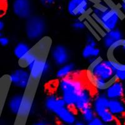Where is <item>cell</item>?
I'll list each match as a JSON object with an SVG mask.
<instances>
[{
    "label": "cell",
    "instance_id": "obj_20",
    "mask_svg": "<svg viewBox=\"0 0 125 125\" xmlns=\"http://www.w3.org/2000/svg\"><path fill=\"white\" fill-rule=\"evenodd\" d=\"M101 50L98 46L85 44L81 51L83 58L88 61L100 56Z\"/></svg>",
    "mask_w": 125,
    "mask_h": 125
},
{
    "label": "cell",
    "instance_id": "obj_5",
    "mask_svg": "<svg viewBox=\"0 0 125 125\" xmlns=\"http://www.w3.org/2000/svg\"><path fill=\"white\" fill-rule=\"evenodd\" d=\"M27 69L30 72L31 83H36L50 73L51 65L46 57L39 56Z\"/></svg>",
    "mask_w": 125,
    "mask_h": 125
},
{
    "label": "cell",
    "instance_id": "obj_13",
    "mask_svg": "<svg viewBox=\"0 0 125 125\" xmlns=\"http://www.w3.org/2000/svg\"><path fill=\"white\" fill-rule=\"evenodd\" d=\"M76 113L73 108L64 105L57 108L53 112V114L58 118L60 122L73 125L77 120Z\"/></svg>",
    "mask_w": 125,
    "mask_h": 125
},
{
    "label": "cell",
    "instance_id": "obj_10",
    "mask_svg": "<svg viewBox=\"0 0 125 125\" xmlns=\"http://www.w3.org/2000/svg\"><path fill=\"white\" fill-rule=\"evenodd\" d=\"M50 53L52 61L56 66L60 67L70 62V51L63 44H56L52 47Z\"/></svg>",
    "mask_w": 125,
    "mask_h": 125
},
{
    "label": "cell",
    "instance_id": "obj_2",
    "mask_svg": "<svg viewBox=\"0 0 125 125\" xmlns=\"http://www.w3.org/2000/svg\"><path fill=\"white\" fill-rule=\"evenodd\" d=\"M85 86L80 75H73L58 80L57 90L66 105L73 108L78 94Z\"/></svg>",
    "mask_w": 125,
    "mask_h": 125
},
{
    "label": "cell",
    "instance_id": "obj_21",
    "mask_svg": "<svg viewBox=\"0 0 125 125\" xmlns=\"http://www.w3.org/2000/svg\"><path fill=\"white\" fill-rule=\"evenodd\" d=\"M23 94H15L10 97L8 101V108L13 115H17L20 109Z\"/></svg>",
    "mask_w": 125,
    "mask_h": 125
},
{
    "label": "cell",
    "instance_id": "obj_22",
    "mask_svg": "<svg viewBox=\"0 0 125 125\" xmlns=\"http://www.w3.org/2000/svg\"><path fill=\"white\" fill-rule=\"evenodd\" d=\"M31 50L32 48L30 46V44L24 41H21L14 46L13 49V54L18 60H19L28 53Z\"/></svg>",
    "mask_w": 125,
    "mask_h": 125
},
{
    "label": "cell",
    "instance_id": "obj_4",
    "mask_svg": "<svg viewBox=\"0 0 125 125\" xmlns=\"http://www.w3.org/2000/svg\"><path fill=\"white\" fill-rule=\"evenodd\" d=\"M46 30L45 20L40 15H31L26 20L25 32L28 38L31 41L43 38Z\"/></svg>",
    "mask_w": 125,
    "mask_h": 125
},
{
    "label": "cell",
    "instance_id": "obj_24",
    "mask_svg": "<svg viewBox=\"0 0 125 125\" xmlns=\"http://www.w3.org/2000/svg\"><path fill=\"white\" fill-rule=\"evenodd\" d=\"M80 113V115H81V119L86 123L91 121L92 119H93L96 116L93 108H92L91 106L86 108L83 111H81Z\"/></svg>",
    "mask_w": 125,
    "mask_h": 125
},
{
    "label": "cell",
    "instance_id": "obj_34",
    "mask_svg": "<svg viewBox=\"0 0 125 125\" xmlns=\"http://www.w3.org/2000/svg\"><path fill=\"white\" fill-rule=\"evenodd\" d=\"M4 28V23L3 20H0V32H2Z\"/></svg>",
    "mask_w": 125,
    "mask_h": 125
},
{
    "label": "cell",
    "instance_id": "obj_31",
    "mask_svg": "<svg viewBox=\"0 0 125 125\" xmlns=\"http://www.w3.org/2000/svg\"><path fill=\"white\" fill-rule=\"evenodd\" d=\"M119 10L123 14H125V0H121L119 3Z\"/></svg>",
    "mask_w": 125,
    "mask_h": 125
},
{
    "label": "cell",
    "instance_id": "obj_3",
    "mask_svg": "<svg viewBox=\"0 0 125 125\" xmlns=\"http://www.w3.org/2000/svg\"><path fill=\"white\" fill-rule=\"evenodd\" d=\"M86 71L96 78L108 82H112L116 80L115 67L108 59L104 60L101 56L89 61Z\"/></svg>",
    "mask_w": 125,
    "mask_h": 125
},
{
    "label": "cell",
    "instance_id": "obj_11",
    "mask_svg": "<svg viewBox=\"0 0 125 125\" xmlns=\"http://www.w3.org/2000/svg\"><path fill=\"white\" fill-rule=\"evenodd\" d=\"M33 4L31 0H14L12 3V11L18 18L27 20L33 13Z\"/></svg>",
    "mask_w": 125,
    "mask_h": 125
},
{
    "label": "cell",
    "instance_id": "obj_33",
    "mask_svg": "<svg viewBox=\"0 0 125 125\" xmlns=\"http://www.w3.org/2000/svg\"><path fill=\"white\" fill-rule=\"evenodd\" d=\"M73 125H86V123L83 121L82 119H79V120L77 119L76 122Z\"/></svg>",
    "mask_w": 125,
    "mask_h": 125
},
{
    "label": "cell",
    "instance_id": "obj_29",
    "mask_svg": "<svg viewBox=\"0 0 125 125\" xmlns=\"http://www.w3.org/2000/svg\"><path fill=\"white\" fill-rule=\"evenodd\" d=\"M10 39L5 36L1 35L0 36V45L1 46H7L10 44Z\"/></svg>",
    "mask_w": 125,
    "mask_h": 125
},
{
    "label": "cell",
    "instance_id": "obj_8",
    "mask_svg": "<svg viewBox=\"0 0 125 125\" xmlns=\"http://www.w3.org/2000/svg\"><path fill=\"white\" fill-rule=\"evenodd\" d=\"M9 80L14 86L21 90H26L31 83V76L28 69L20 68L16 69L9 75Z\"/></svg>",
    "mask_w": 125,
    "mask_h": 125
},
{
    "label": "cell",
    "instance_id": "obj_14",
    "mask_svg": "<svg viewBox=\"0 0 125 125\" xmlns=\"http://www.w3.org/2000/svg\"><path fill=\"white\" fill-rule=\"evenodd\" d=\"M104 93L109 100L123 99L125 95V83L115 80L109 84Z\"/></svg>",
    "mask_w": 125,
    "mask_h": 125
},
{
    "label": "cell",
    "instance_id": "obj_27",
    "mask_svg": "<svg viewBox=\"0 0 125 125\" xmlns=\"http://www.w3.org/2000/svg\"><path fill=\"white\" fill-rule=\"evenodd\" d=\"M115 78L125 83V66H119L115 68Z\"/></svg>",
    "mask_w": 125,
    "mask_h": 125
},
{
    "label": "cell",
    "instance_id": "obj_40",
    "mask_svg": "<svg viewBox=\"0 0 125 125\" xmlns=\"http://www.w3.org/2000/svg\"></svg>",
    "mask_w": 125,
    "mask_h": 125
},
{
    "label": "cell",
    "instance_id": "obj_32",
    "mask_svg": "<svg viewBox=\"0 0 125 125\" xmlns=\"http://www.w3.org/2000/svg\"><path fill=\"white\" fill-rule=\"evenodd\" d=\"M33 125H49L45 121H43V120H40V121H36L35 123H34Z\"/></svg>",
    "mask_w": 125,
    "mask_h": 125
},
{
    "label": "cell",
    "instance_id": "obj_30",
    "mask_svg": "<svg viewBox=\"0 0 125 125\" xmlns=\"http://www.w3.org/2000/svg\"><path fill=\"white\" fill-rule=\"evenodd\" d=\"M41 4L45 6H50L54 4L56 0H39Z\"/></svg>",
    "mask_w": 125,
    "mask_h": 125
},
{
    "label": "cell",
    "instance_id": "obj_36",
    "mask_svg": "<svg viewBox=\"0 0 125 125\" xmlns=\"http://www.w3.org/2000/svg\"><path fill=\"white\" fill-rule=\"evenodd\" d=\"M58 125H68V124L64 123H61V122H60V123H59Z\"/></svg>",
    "mask_w": 125,
    "mask_h": 125
},
{
    "label": "cell",
    "instance_id": "obj_9",
    "mask_svg": "<svg viewBox=\"0 0 125 125\" xmlns=\"http://www.w3.org/2000/svg\"><path fill=\"white\" fill-rule=\"evenodd\" d=\"M95 93L94 90L91 86L86 85L78 94L73 109L76 112L80 113L86 108L91 106Z\"/></svg>",
    "mask_w": 125,
    "mask_h": 125
},
{
    "label": "cell",
    "instance_id": "obj_37",
    "mask_svg": "<svg viewBox=\"0 0 125 125\" xmlns=\"http://www.w3.org/2000/svg\"><path fill=\"white\" fill-rule=\"evenodd\" d=\"M2 35V33H1V32H0V36H1Z\"/></svg>",
    "mask_w": 125,
    "mask_h": 125
},
{
    "label": "cell",
    "instance_id": "obj_38",
    "mask_svg": "<svg viewBox=\"0 0 125 125\" xmlns=\"http://www.w3.org/2000/svg\"><path fill=\"white\" fill-rule=\"evenodd\" d=\"M123 99H124V100H125V97H124Z\"/></svg>",
    "mask_w": 125,
    "mask_h": 125
},
{
    "label": "cell",
    "instance_id": "obj_19",
    "mask_svg": "<svg viewBox=\"0 0 125 125\" xmlns=\"http://www.w3.org/2000/svg\"><path fill=\"white\" fill-rule=\"evenodd\" d=\"M64 105H66L65 103L61 97L54 94L48 95L44 100V107L47 111L52 113L58 107Z\"/></svg>",
    "mask_w": 125,
    "mask_h": 125
},
{
    "label": "cell",
    "instance_id": "obj_23",
    "mask_svg": "<svg viewBox=\"0 0 125 125\" xmlns=\"http://www.w3.org/2000/svg\"><path fill=\"white\" fill-rule=\"evenodd\" d=\"M39 55L33 48L22 58L18 60L19 66L20 68L27 69L36 59L38 58Z\"/></svg>",
    "mask_w": 125,
    "mask_h": 125
},
{
    "label": "cell",
    "instance_id": "obj_15",
    "mask_svg": "<svg viewBox=\"0 0 125 125\" xmlns=\"http://www.w3.org/2000/svg\"><path fill=\"white\" fill-rule=\"evenodd\" d=\"M123 38H125L123 31L117 28L113 30L105 31L103 34L101 40L104 47L108 50L115 43L121 41Z\"/></svg>",
    "mask_w": 125,
    "mask_h": 125
},
{
    "label": "cell",
    "instance_id": "obj_6",
    "mask_svg": "<svg viewBox=\"0 0 125 125\" xmlns=\"http://www.w3.org/2000/svg\"><path fill=\"white\" fill-rule=\"evenodd\" d=\"M107 58L115 68L125 66V38L116 42L107 50Z\"/></svg>",
    "mask_w": 125,
    "mask_h": 125
},
{
    "label": "cell",
    "instance_id": "obj_18",
    "mask_svg": "<svg viewBox=\"0 0 125 125\" xmlns=\"http://www.w3.org/2000/svg\"><path fill=\"white\" fill-rule=\"evenodd\" d=\"M56 77L58 80L73 75H79V71L74 62H69L59 67L55 73Z\"/></svg>",
    "mask_w": 125,
    "mask_h": 125
},
{
    "label": "cell",
    "instance_id": "obj_1",
    "mask_svg": "<svg viewBox=\"0 0 125 125\" xmlns=\"http://www.w3.org/2000/svg\"><path fill=\"white\" fill-rule=\"evenodd\" d=\"M90 13L91 18L100 26L104 32L117 28L123 16L119 8L103 3L94 4Z\"/></svg>",
    "mask_w": 125,
    "mask_h": 125
},
{
    "label": "cell",
    "instance_id": "obj_26",
    "mask_svg": "<svg viewBox=\"0 0 125 125\" xmlns=\"http://www.w3.org/2000/svg\"><path fill=\"white\" fill-rule=\"evenodd\" d=\"M100 118L101 119V121L104 123V124L106 125H109L110 124H111L116 120L115 117L109 112V110H108L104 113L100 117Z\"/></svg>",
    "mask_w": 125,
    "mask_h": 125
},
{
    "label": "cell",
    "instance_id": "obj_25",
    "mask_svg": "<svg viewBox=\"0 0 125 125\" xmlns=\"http://www.w3.org/2000/svg\"><path fill=\"white\" fill-rule=\"evenodd\" d=\"M71 26L75 31H83L87 28V24L83 18H76L71 24Z\"/></svg>",
    "mask_w": 125,
    "mask_h": 125
},
{
    "label": "cell",
    "instance_id": "obj_39",
    "mask_svg": "<svg viewBox=\"0 0 125 125\" xmlns=\"http://www.w3.org/2000/svg\"></svg>",
    "mask_w": 125,
    "mask_h": 125
},
{
    "label": "cell",
    "instance_id": "obj_16",
    "mask_svg": "<svg viewBox=\"0 0 125 125\" xmlns=\"http://www.w3.org/2000/svg\"><path fill=\"white\" fill-rule=\"evenodd\" d=\"M33 107V98L30 93H24L17 116L21 119L29 116Z\"/></svg>",
    "mask_w": 125,
    "mask_h": 125
},
{
    "label": "cell",
    "instance_id": "obj_35",
    "mask_svg": "<svg viewBox=\"0 0 125 125\" xmlns=\"http://www.w3.org/2000/svg\"><path fill=\"white\" fill-rule=\"evenodd\" d=\"M109 125H119V123H118V121H117V120H116V121H115L113 123H112L110 124Z\"/></svg>",
    "mask_w": 125,
    "mask_h": 125
},
{
    "label": "cell",
    "instance_id": "obj_28",
    "mask_svg": "<svg viewBox=\"0 0 125 125\" xmlns=\"http://www.w3.org/2000/svg\"><path fill=\"white\" fill-rule=\"evenodd\" d=\"M86 125H104V123L101 121V119H100V118H98V116H96L95 118H94L93 119H92L91 121L87 123Z\"/></svg>",
    "mask_w": 125,
    "mask_h": 125
},
{
    "label": "cell",
    "instance_id": "obj_17",
    "mask_svg": "<svg viewBox=\"0 0 125 125\" xmlns=\"http://www.w3.org/2000/svg\"><path fill=\"white\" fill-rule=\"evenodd\" d=\"M108 110L115 117L116 119L125 118V101L124 99L109 100Z\"/></svg>",
    "mask_w": 125,
    "mask_h": 125
},
{
    "label": "cell",
    "instance_id": "obj_12",
    "mask_svg": "<svg viewBox=\"0 0 125 125\" xmlns=\"http://www.w3.org/2000/svg\"><path fill=\"white\" fill-rule=\"evenodd\" d=\"M109 100L104 92H96L94 95L91 106L96 116L100 118L103 114L108 110Z\"/></svg>",
    "mask_w": 125,
    "mask_h": 125
},
{
    "label": "cell",
    "instance_id": "obj_7",
    "mask_svg": "<svg viewBox=\"0 0 125 125\" xmlns=\"http://www.w3.org/2000/svg\"><path fill=\"white\" fill-rule=\"evenodd\" d=\"M92 7L91 0H69L66 4L67 12L74 18H83L90 13Z\"/></svg>",
    "mask_w": 125,
    "mask_h": 125
}]
</instances>
